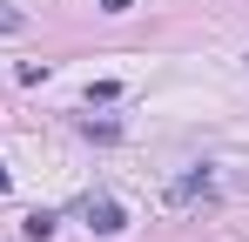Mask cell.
<instances>
[{
	"label": "cell",
	"mask_w": 249,
	"mask_h": 242,
	"mask_svg": "<svg viewBox=\"0 0 249 242\" xmlns=\"http://www.w3.org/2000/svg\"><path fill=\"white\" fill-rule=\"evenodd\" d=\"M215 202V175L209 168H189V175H175L162 189V208H175V215H189V208H209Z\"/></svg>",
	"instance_id": "6da1fadb"
},
{
	"label": "cell",
	"mask_w": 249,
	"mask_h": 242,
	"mask_svg": "<svg viewBox=\"0 0 249 242\" xmlns=\"http://www.w3.org/2000/svg\"><path fill=\"white\" fill-rule=\"evenodd\" d=\"M74 215H81L94 236H122V229H128V215H122V202H115V195H81V202H74Z\"/></svg>",
	"instance_id": "7a4b0ae2"
},
{
	"label": "cell",
	"mask_w": 249,
	"mask_h": 242,
	"mask_svg": "<svg viewBox=\"0 0 249 242\" xmlns=\"http://www.w3.org/2000/svg\"><path fill=\"white\" fill-rule=\"evenodd\" d=\"M54 222H61V215H47V208H34V215L20 222V236H27V242H47V236H54Z\"/></svg>",
	"instance_id": "3957f363"
},
{
	"label": "cell",
	"mask_w": 249,
	"mask_h": 242,
	"mask_svg": "<svg viewBox=\"0 0 249 242\" xmlns=\"http://www.w3.org/2000/svg\"><path fill=\"white\" fill-rule=\"evenodd\" d=\"M0 34H27V14H20V7H7V0H0Z\"/></svg>",
	"instance_id": "277c9868"
},
{
	"label": "cell",
	"mask_w": 249,
	"mask_h": 242,
	"mask_svg": "<svg viewBox=\"0 0 249 242\" xmlns=\"http://www.w3.org/2000/svg\"><path fill=\"white\" fill-rule=\"evenodd\" d=\"M101 7H108V14H128V7H135V0H101Z\"/></svg>",
	"instance_id": "5b68a950"
},
{
	"label": "cell",
	"mask_w": 249,
	"mask_h": 242,
	"mask_svg": "<svg viewBox=\"0 0 249 242\" xmlns=\"http://www.w3.org/2000/svg\"><path fill=\"white\" fill-rule=\"evenodd\" d=\"M7 182H14V175H7V161H0V195H7Z\"/></svg>",
	"instance_id": "8992f818"
}]
</instances>
